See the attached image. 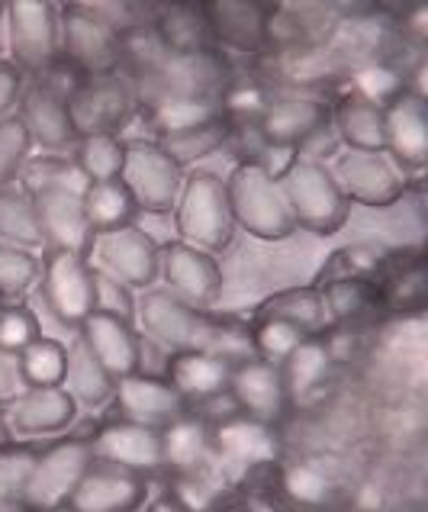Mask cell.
<instances>
[{"instance_id": "12", "label": "cell", "mask_w": 428, "mask_h": 512, "mask_svg": "<svg viewBox=\"0 0 428 512\" xmlns=\"http://www.w3.org/2000/svg\"><path fill=\"white\" fill-rule=\"evenodd\" d=\"M42 303L55 313V319L75 329L94 313V268L84 255L71 252H46L39 274Z\"/></svg>"}, {"instance_id": "30", "label": "cell", "mask_w": 428, "mask_h": 512, "mask_svg": "<svg viewBox=\"0 0 428 512\" xmlns=\"http://www.w3.org/2000/svg\"><path fill=\"white\" fill-rule=\"evenodd\" d=\"M329 371H332V348L326 342V335H309V339H303L284 358V364H280L290 406L313 397V393L326 384Z\"/></svg>"}, {"instance_id": "9", "label": "cell", "mask_w": 428, "mask_h": 512, "mask_svg": "<svg viewBox=\"0 0 428 512\" xmlns=\"http://www.w3.org/2000/svg\"><path fill=\"white\" fill-rule=\"evenodd\" d=\"M120 181L129 190L136 210L168 213V210H174L177 194H181L184 168L171 162L155 139H129Z\"/></svg>"}, {"instance_id": "54", "label": "cell", "mask_w": 428, "mask_h": 512, "mask_svg": "<svg viewBox=\"0 0 428 512\" xmlns=\"http://www.w3.org/2000/svg\"><path fill=\"white\" fill-rule=\"evenodd\" d=\"M46 512H71L68 506H58V509H46Z\"/></svg>"}, {"instance_id": "18", "label": "cell", "mask_w": 428, "mask_h": 512, "mask_svg": "<svg viewBox=\"0 0 428 512\" xmlns=\"http://www.w3.org/2000/svg\"><path fill=\"white\" fill-rule=\"evenodd\" d=\"M145 496H149V484L142 474L123 471V467L100 464L94 461L91 471L81 477L68 500L71 512H136Z\"/></svg>"}, {"instance_id": "44", "label": "cell", "mask_w": 428, "mask_h": 512, "mask_svg": "<svg viewBox=\"0 0 428 512\" xmlns=\"http://www.w3.org/2000/svg\"><path fill=\"white\" fill-rule=\"evenodd\" d=\"M383 252H377V248H342V252H335L332 261L326 268L319 271V284H332V281H348V277H364V281H371V277L380 271L383 265Z\"/></svg>"}, {"instance_id": "16", "label": "cell", "mask_w": 428, "mask_h": 512, "mask_svg": "<svg viewBox=\"0 0 428 512\" xmlns=\"http://www.w3.org/2000/svg\"><path fill=\"white\" fill-rule=\"evenodd\" d=\"M113 406H116V419L136 422V426L158 429V432L168 429L171 422H177L184 413H190L187 400L165 377H152L142 371L116 380Z\"/></svg>"}, {"instance_id": "3", "label": "cell", "mask_w": 428, "mask_h": 512, "mask_svg": "<svg viewBox=\"0 0 428 512\" xmlns=\"http://www.w3.org/2000/svg\"><path fill=\"white\" fill-rule=\"evenodd\" d=\"M226 194L235 226L245 229L248 236L264 242H280L297 232L290 207L274 174L261 162H242L235 165L226 178Z\"/></svg>"}, {"instance_id": "10", "label": "cell", "mask_w": 428, "mask_h": 512, "mask_svg": "<svg viewBox=\"0 0 428 512\" xmlns=\"http://www.w3.org/2000/svg\"><path fill=\"white\" fill-rule=\"evenodd\" d=\"M58 7L42 0H13L7 4V52L13 65L29 75H46L58 62Z\"/></svg>"}, {"instance_id": "37", "label": "cell", "mask_w": 428, "mask_h": 512, "mask_svg": "<svg viewBox=\"0 0 428 512\" xmlns=\"http://www.w3.org/2000/svg\"><path fill=\"white\" fill-rule=\"evenodd\" d=\"M65 361V339L39 335L36 342H29L17 355L23 387H58L65 380Z\"/></svg>"}, {"instance_id": "34", "label": "cell", "mask_w": 428, "mask_h": 512, "mask_svg": "<svg viewBox=\"0 0 428 512\" xmlns=\"http://www.w3.org/2000/svg\"><path fill=\"white\" fill-rule=\"evenodd\" d=\"M81 200H84V213H87V223L94 229V236L97 232H107V229L129 226L132 216H136V203H132L129 190L123 187L120 178L87 184Z\"/></svg>"}, {"instance_id": "2", "label": "cell", "mask_w": 428, "mask_h": 512, "mask_svg": "<svg viewBox=\"0 0 428 512\" xmlns=\"http://www.w3.org/2000/svg\"><path fill=\"white\" fill-rule=\"evenodd\" d=\"M277 184L297 229H309L316 236H332V232L345 226L351 203L345 200L342 187L335 184L326 165L293 155V162L277 174Z\"/></svg>"}, {"instance_id": "20", "label": "cell", "mask_w": 428, "mask_h": 512, "mask_svg": "<svg viewBox=\"0 0 428 512\" xmlns=\"http://www.w3.org/2000/svg\"><path fill=\"white\" fill-rule=\"evenodd\" d=\"M78 403L75 397L58 387H23L17 397L4 403L10 435H52L65 432L75 422Z\"/></svg>"}, {"instance_id": "40", "label": "cell", "mask_w": 428, "mask_h": 512, "mask_svg": "<svg viewBox=\"0 0 428 512\" xmlns=\"http://www.w3.org/2000/svg\"><path fill=\"white\" fill-rule=\"evenodd\" d=\"M39 274L42 261L33 252L0 239V297H4V303L20 300L29 287L39 284Z\"/></svg>"}, {"instance_id": "47", "label": "cell", "mask_w": 428, "mask_h": 512, "mask_svg": "<svg viewBox=\"0 0 428 512\" xmlns=\"http://www.w3.org/2000/svg\"><path fill=\"white\" fill-rule=\"evenodd\" d=\"M94 310L120 316L136 326V297H132V290L100 271H94Z\"/></svg>"}, {"instance_id": "41", "label": "cell", "mask_w": 428, "mask_h": 512, "mask_svg": "<svg viewBox=\"0 0 428 512\" xmlns=\"http://www.w3.org/2000/svg\"><path fill=\"white\" fill-rule=\"evenodd\" d=\"M216 116H223V107H216L213 100H165V104H152L149 123L155 129V136H165V133H177V129L216 120Z\"/></svg>"}, {"instance_id": "6", "label": "cell", "mask_w": 428, "mask_h": 512, "mask_svg": "<svg viewBox=\"0 0 428 512\" xmlns=\"http://www.w3.org/2000/svg\"><path fill=\"white\" fill-rule=\"evenodd\" d=\"M145 81V94L152 104L165 100H213L226 84V62L216 49L206 52H168L161 49L139 71Z\"/></svg>"}, {"instance_id": "5", "label": "cell", "mask_w": 428, "mask_h": 512, "mask_svg": "<svg viewBox=\"0 0 428 512\" xmlns=\"http://www.w3.org/2000/svg\"><path fill=\"white\" fill-rule=\"evenodd\" d=\"M58 58L81 71L84 78L116 75L126 58V36L113 20H107L97 7L68 4L58 7Z\"/></svg>"}, {"instance_id": "28", "label": "cell", "mask_w": 428, "mask_h": 512, "mask_svg": "<svg viewBox=\"0 0 428 512\" xmlns=\"http://www.w3.org/2000/svg\"><path fill=\"white\" fill-rule=\"evenodd\" d=\"M329 123L351 152H387L383 107L377 100L364 94H345L342 100H335Z\"/></svg>"}, {"instance_id": "23", "label": "cell", "mask_w": 428, "mask_h": 512, "mask_svg": "<svg viewBox=\"0 0 428 512\" xmlns=\"http://www.w3.org/2000/svg\"><path fill=\"white\" fill-rule=\"evenodd\" d=\"M383 107V133H387V152L403 168H422L428 158V110L416 91L393 94Z\"/></svg>"}, {"instance_id": "49", "label": "cell", "mask_w": 428, "mask_h": 512, "mask_svg": "<svg viewBox=\"0 0 428 512\" xmlns=\"http://www.w3.org/2000/svg\"><path fill=\"white\" fill-rule=\"evenodd\" d=\"M20 390H23V380H20L17 355H10V351L0 348V403L13 400Z\"/></svg>"}, {"instance_id": "48", "label": "cell", "mask_w": 428, "mask_h": 512, "mask_svg": "<svg viewBox=\"0 0 428 512\" xmlns=\"http://www.w3.org/2000/svg\"><path fill=\"white\" fill-rule=\"evenodd\" d=\"M23 94V71L0 58V120H7L10 107H17V100Z\"/></svg>"}, {"instance_id": "43", "label": "cell", "mask_w": 428, "mask_h": 512, "mask_svg": "<svg viewBox=\"0 0 428 512\" xmlns=\"http://www.w3.org/2000/svg\"><path fill=\"white\" fill-rule=\"evenodd\" d=\"M36 458H39V448L17 445V442L0 445V506L20 500L26 480L33 474Z\"/></svg>"}, {"instance_id": "33", "label": "cell", "mask_w": 428, "mask_h": 512, "mask_svg": "<svg viewBox=\"0 0 428 512\" xmlns=\"http://www.w3.org/2000/svg\"><path fill=\"white\" fill-rule=\"evenodd\" d=\"M232 136V126L223 116H216V120H206V123H197V126H187V129H177V133H165V136H155V142L161 145V152H165L171 162L177 165H190L197 162V158L210 155L216 149H223Z\"/></svg>"}, {"instance_id": "55", "label": "cell", "mask_w": 428, "mask_h": 512, "mask_svg": "<svg viewBox=\"0 0 428 512\" xmlns=\"http://www.w3.org/2000/svg\"><path fill=\"white\" fill-rule=\"evenodd\" d=\"M0 306H4V297H0Z\"/></svg>"}, {"instance_id": "4", "label": "cell", "mask_w": 428, "mask_h": 512, "mask_svg": "<svg viewBox=\"0 0 428 512\" xmlns=\"http://www.w3.org/2000/svg\"><path fill=\"white\" fill-rule=\"evenodd\" d=\"M174 226L181 242L200 248L206 255L223 252L235 232L226 181L216 178L213 171L184 174L181 194L174 203Z\"/></svg>"}, {"instance_id": "32", "label": "cell", "mask_w": 428, "mask_h": 512, "mask_svg": "<svg viewBox=\"0 0 428 512\" xmlns=\"http://www.w3.org/2000/svg\"><path fill=\"white\" fill-rule=\"evenodd\" d=\"M0 239L26 248V252H33V248L46 252L36 203L20 187H0Z\"/></svg>"}, {"instance_id": "19", "label": "cell", "mask_w": 428, "mask_h": 512, "mask_svg": "<svg viewBox=\"0 0 428 512\" xmlns=\"http://www.w3.org/2000/svg\"><path fill=\"white\" fill-rule=\"evenodd\" d=\"M42 236H46V252H71V255H91L94 229L87 223L84 200L71 190H42L33 197Z\"/></svg>"}, {"instance_id": "50", "label": "cell", "mask_w": 428, "mask_h": 512, "mask_svg": "<svg viewBox=\"0 0 428 512\" xmlns=\"http://www.w3.org/2000/svg\"><path fill=\"white\" fill-rule=\"evenodd\" d=\"M145 512H194V509L184 506L181 500H174L171 493H165V496H158V500H152Z\"/></svg>"}, {"instance_id": "21", "label": "cell", "mask_w": 428, "mask_h": 512, "mask_svg": "<svg viewBox=\"0 0 428 512\" xmlns=\"http://www.w3.org/2000/svg\"><path fill=\"white\" fill-rule=\"evenodd\" d=\"M78 335L113 380L142 371V339L136 326L126 323V319L94 310L78 326Z\"/></svg>"}, {"instance_id": "29", "label": "cell", "mask_w": 428, "mask_h": 512, "mask_svg": "<svg viewBox=\"0 0 428 512\" xmlns=\"http://www.w3.org/2000/svg\"><path fill=\"white\" fill-rule=\"evenodd\" d=\"M252 319H284V323L297 326L306 335H326V332H332L326 300H322V290L316 284L313 287L280 290V294L261 300Z\"/></svg>"}, {"instance_id": "17", "label": "cell", "mask_w": 428, "mask_h": 512, "mask_svg": "<svg viewBox=\"0 0 428 512\" xmlns=\"http://www.w3.org/2000/svg\"><path fill=\"white\" fill-rule=\"evenodd\" d=\"M94 461L123 467L132 474H158L165 471V455H161V432L145 429L126 419H110L91 435Z\"/></svg>"}, {"instance_id": "35", "label": "cell", "mask_w": 428, "mask_h": 512, "mask_svg": "<svg viewBox=\"0 0 428 512\" xmlns=\"http://www.w3.org/2000/svg\"><path fill=\"white\" fill-rule=\"evenodd\" d=\"M161 49L168 52H206L216 49L210 39V29L203 20V7H165L161 20L155 23Z\"/></svg>"}, {"instance_id": "13", "label": "cell", "mask_w": 428, "mask_h": 512, "mask_svg": "<svg viewBox=\"0 0 428 512\" xmlns=\"http://www.w3.org/2000/svg\"><path fill=\"white\" fill-rule=\"evenodd\" d=\"M226 393L235 406V413L258 422V426L274 429L290 409V397H287V387H284V374H280V364H271L264 358H248V361L232 364Z\"/></svg>"}, {"instance_id": "15", "label": "cell", "mask_w": 428, "mask_h": 512, "mask_svg": "<svg viewBox=\"0 0 428 512\" xmlns=\"http://www.w3.org/2000/svg\"><path fill=\"white\" fill-rule=\"evenodd\" d=\"M158 274L165 277V290L184 303L206 310L223 294V271L213 261V255L200 252V248L187 242H165L158 245Z\"/></svg>"}, {"instance_id": "14", "label": "cell", "mask_w": 428, "mask_h": 512, "mask_svg": "<svg viewBox=\"0 0 428 512\" xmlns=\"http://www.w3.org/2000/svg\"><path fill=\"white\" fill-rule=\"evenodd\" d=\"M345 200L364 207H390L406 194V178L387 152H342L329 168Z\"/></svg>"}, {"instance_id": "25", "label": "cell", "mask_w": 428, "mask_h": 512, "mask_svg": "<svg viewBox=\"0 0 428 512\" xmlns=\"http://www.w3.org/2000/svg\"><path fill=\"white\" fill-rule=\"evenodd\" d=\"M332 107L322 104L316 97H284L261 113L258 133L264 145H277V149H293V145L306 142L309 136L322 133L329 126Z\"/></svg>"}, {"instance_id": "42", "label": "cell", "mask_w": 428, "mask_h": 512, "mask_svg": "<svg viewBox=\"0 0 428 512\" xmlns=\"http://www.w3.org/2000/svg\"><path fill=\"white\" fill-rule=\"evenodd\" d=\"M252 348L255 358H264L271 364H284V358L297 348L303 339H309L306 332L297 326L284 323V319H252Z\"/></svg>"}, {"instance_id": "51", "label": "cell", "mask_w": 428, "mask_h": 512, "mask_svg": "<svg viewBox=\"0 0 428 512\" xmlns=\"http://www.w3.org/2000/svg\"><path fill=\"white\" fill-rule=\"evenodd\" d=\"M7 49V4H0V52Z\"/></svg>"}, {"instance_id": "26", "label": "cell", "mask_w": 428, "mask_h": 512, "mask_svg": "<svg viewBox=\"0 0 428 512\" xmlns=\"http://www.w3.org/2000/svg\"><path fill=\"white\" fill-rule=\"evenodd\" d=\"M232 364L226 358L206 355V351H177L168 358L165 380L181 393L190 409L219 400L229 390Z\"/></svg>"}, {"instance_id": "11", "label": "cell", "mask_w": 428, "mask_h": 512, "mask_svg": "<svg viewBox=\"0 0 428 512\" xmlns=\"http://www.w3.org/2000/svg\"><path fill=\"white\" fill-rule=\"evenodd\" d=\"M87 261L94 271L113 277L129 290H149L158 281V242L132 223L97 232Z\"/></svg>"}, {"instance_id": "22", "label": "cell", "mask_w": 428, "mask_h": 512, "mask_svg": "<svg viewBox=\"0 0 428 512\" xmlns=\"http://www.w3.org/2000/svg\"><path fill=\"white\" fill-rule=\"evenodd\" d=\"M213 46L239 52H264L274 42V23L268 4H200Z\"/></svg>"}, {"instance_id": "7", "label": "cell", "mask_w": 428, "mask_h": 512, "mask_svg": "<svg viewBox=\"0 0 428 512\" xmlns=\"http://www.w3.org/2000/svg\"><path fill=\"white\" fill-rule=\"evenodd\" d=\"M91 464H94L91 435L58 438L55 445L39 451L33 474H29L17 506L23 512H46V509L68 506L71 493L81 484V477L91 471Z\"/></svg>"}, {"instance_id": "36", "label": "cell", "mask_w": 428, "mask_h": 512, "mask_svg": "<svg viewBox=\"0 0 428 512\" xmlns=\"http://www.w3.org/2000/svg\"><path fill=\"white\" fill-rule=\"evenodd\" d=\"M87 181L81 168L68 158L58 155H42V158H29L20 171V190H26L29 197L42 194V190H71V194H84Z\"/></svg>"}, {"instance_id": "52", "label": "cell", "mask_w": 428, "mask_h": 512, "mask_svg": "<svg viewBox=\"0 0 428 512\" xmlns=\"http://www.w3.org/2000/svg\"><path fill=\"white\" fill-rule=\"evenodd\" d=\"M7 442H13V435H10V429H7V416H4V403H0V445H7Z\"/></svg>"}, {"instance_id": "8", "label": "cell", "mask_w": 428, "mask_h": 512, "mask_svg": "<svg viewBox=\"0 0 428 512\" xmlns=\"http://www.w3.org/2000/svg\"><path fill=\"white\" fill-rule=\"evenodd\" d=\"M136 91L120 75H94L81 78L75 91L65 97L68 120L78 142L91 136H120V129L136 113Z\"/></svg>"}, {"instance_id": "24", "label": "cell", "mask_w": 428, "mask_h": 512, "mask_svg": "<svg viewBox=\"0 0 428 512\" xmlns=\"http://www.w3.org/2000/svg\"><path fill=\"white\" fill-rule=\"evenodd\" d=\"M17 104H20L17 120L23 123L29 142L42 145V149H68V145L78 142L68 120L65 97L52 91L46 81H33L29 87H23Z\"/></svg>"}, {"instance_id": "38", "label": "cell", "mask_w": 428, "mask_h": 512, "mask_svg": "<svg viewBox=\"0 0 428 512\" xmlns=\"http://www.w3.org/2000/svg\"><path fill=\"white\" fill-rule=\"evenodd\" d=\"M319 290H322V300H326L332 329L345 326V323H351V319H358V316L371 313L380 306L374 281H364V277H348V281L319 284Z\"/></svg>"}, {"instance_id": "46", "label": "cell", "mask_w": 428, "mask_h": 512, "mask_svg": "<svg viewBox=\"0 0 428 512\" xmlns=\"http://www.w3.org/2000/svg\"><path fill=\"white\" fill-rule=\"evenodd\" d=\"M36 339H39V323L26 303L0 306V348L10 351V355H20V351Z\"/></svg>"}, {"instance_id": "31", "label": "cell", "mask_w": 428, "mask_h": 512, "mask_svg": "<svg viewBox=\"0 0 428 512\" xmlns=\"http://www.w3.org/2000/svg\"><path fill=\"white\" fill-rule=\"evenodd\" d=\"M65 380L62 387L75 397V403L81 400L84 406H100L113 397L116 390V380L103 371V364L94 358V351L84 345V339L75 332L71 342H65Z\"/></svg>"}, {"instance_id": "39", "label": "cell", "mask_w": 428, "mask_h": 512, "mask_svg": "<svg viewBox=\"0 0 428 512\" xmlns=\"http://www.w3.org/2000/svg\"><path fill=\"white\" fill-rule=\"evenodd\" d=\"M123 155H126V139L120 136H91L81 139L75 149V162L87 181H116L123 171Z\"/></svg>"}, {"instance_id": "53", "label": "cell", "mask_w": 428, "mask_h": 512, "mask_svg": "<svg viewBox=\"0 0 428 512\" xmlns=\"http://www.w3.org/2000/svg\"><path fill=\"white\" fill-rule=\"evenodd\" d=\"M216 512H248V509H239V506H219Z\"/></svg>"}, {"instance_id": "1", "label": "cell", "mask_w": 428, "mask_h": 512, "mask_svg": "<svg viewBox=\"0 0 428 512\" xmlns=\"http://www.w3.org/2000/svg\"><path fill=\"white\" fill-rule=\"evenodd\" d=\"M136 326L145 332V339L161 345L168 355L206 351V355L226 358L229 364L255 358L252 326L229 316L197 310V306L184 303L165 287L142 290V297L136 300Z\"/></svg>"}, {"instance_id": "27", "label": "cell", "mask_w": 428, "mask_h": 512, "mask_svg": "<svg viewBox=\"0 0 428 512\" xmlns=\"http://www.w3.org/2000/svg\"><path fill=\"white\" fill-rule=\"evenodd\" d=\"M161 455L171 474L200 471L213 458V426L210 419L190 409L168 429H161Z\"/></svg>"}, {"instance_id": "45", "label": "cell", "mask_w": 428, "mask_h": 512, "mask_svg": "<svg viewBox=\"0 0 428 512\" xmlns=\"http://www.w3.org/2000/svg\"><path fill=\"white\" fill-rule=\"evenodd\" d=\"M29 136L17 116L0 120V187H13L23 165L29 162Z\"/></svg>"}]
</instances>
